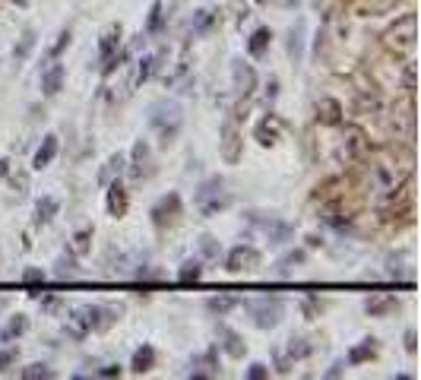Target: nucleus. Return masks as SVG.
<instances>
[{
    "mask_svg": "<svg viewBox=\"0 0 421 380\" xmlns=\"http://www.w3.org/2000/svg\"><path fill=\"white\" fill-rule=\"evenodd\" d=\"M76 260L73 257H61V260H57V279H76Z\"/></svg>",
    "mask_w": 421,
    "mask_h": 380,
    "instance_id": "43",
    "label": "nucleus"
},
{
    "mask_svg": "<svg viewBox=\"0 0 421 380\" xmlns=\"http://www.w3.org/2000/svg\"><path fill=\"white\" fill-rule=\"evenodd\" d=\"M228 206H231V190H228L225 178L213 174V178L203 181L200 190H197V209H200V215L213 219V215L225 213Z\"/></svg>",
    "mask_w": 421,
    "mask_h": 380,
    "instance_id": "2",
    "label": "nucleus"
},
{
    "mask_svg": "<svg viewBox=\"0 0 421 380\" xmlns=\"http://www.w3.org/2000/svg\"><path fill=\"white\" fill-rule=\"evenodd\" d=\"M231 83H235V96L238 98H250L257 89V70L250 63H244L241 57L231 61Z\"/></svg>",
    "mask_w": 421,
    "mask_h": 380,
    "instance_id": "12",
    "label": "nucleus"
},
{
    "mask_svg": "<svg viewBox=\"0 0 421 380\" xmlns=\"http://www.w3.org/2000/svg\"><path fill=\"white\" fill-rule=\"evenodd\" d=\"M219 346H222V352L231 355V358H244V352H247V342H244L235 330H228V326H219Z\"/></svg>",
    "mask_w": 421,
    "mask_h": 380,
    "instance_id": "22",
    "label": "nucleus"
},
{
    "mask_svg": "<svg viewBox=\"0 0 421 380\" xmlns=\"http://www.w3.org/2000/svg\"><path fill=\"white\" fill-rule=\"evenodd\" d=\"M231 307H238V298H231V295H215V298H209V301H206V311L219 314V317H225Z\"/></svg>",
    "mask_w": 421,
    "mask_h": 380,
    "instance_id": "36",
    "label": "nucleus"
},
{
    "mask_svg": "<svg viewBox=\"0 0 421 380\" xmlns=\"http://www.w3.org/2000/svg\"><path fill=\"white\" fill-rule=\"evenodd\" d=\"M200 279H203V263H200V260H187V263H181L178 282L190 285V282H200Z\"/></svg>",
    "mask_w": 421,
    "mask_h": 380,
    "instance_id": "34",
    "label": "nucleus"
},
{
    "mask_svg": "<svg viewBox=\"0 0 421 380\" xmlns=\"http://www.w3.org/2000/svg\"><path fill=\"white\" fill-rule=\"evenodd\" d=\"M406 352L408 355L418 352V333H415V330H406Z\"/></svg>",
    "mask_w": 421,
    "mask_h": 380,
    "instance_id": "51",
    "label": "nucleus"
},
{
    "mask_svg": "<svg viewBox=\"0 0 421 380\" xmlns=\"http://www.w3.org/2000/svg\"><path fill=\"white\" fill-rule=\"evenodd\" d=\"M279 96V79H270V86H266V102H276Z\"/></svg>",
    "mask_w": 421,
    "mask_h": 380,
    "instance_id": "53",
    "label": "nucleus"
},
{
    "mask_svg": "<svg viewBox=\"0 0 421 380\" xmlns=\"http://www.w3.org/2000/svg\"><path fill=\"white\" fill-rule=\"evenodd\" d=\"M155 367V349L152 346H139L130 358V371L133 374H149Z\"/></svg>",
    "mask_w": 421,
    "mask_h": 380,
    "instance_id": "28",
    "label": "nucleus"
},
{
    "mask_svg": "<svg viewBox=\"0 0 421 380\" xmlns=\"http://www.w3.org/2000/svg\"><path fill=\"white\" fill-rule=\"evenodd\" d=\"M254 320L257 330H276L282 324V314H285V304L279 298H257V301H247L244 304Z\"/></svg>",
    "mask_w": 421,
    "mask_h": 380,
    "instance_id": "4",
    "label": "nucleus"
},
{
    "mask_svg": "<svg viewBox=\"0 0 421 380\" xmlns=\"http://www.w3.org/2000/svg\"><path fill=\"white\" fill-rule=\"evenodd\" d=\"M365 311L371 314V317H390L393 311H399V298L387 295V291H377V295H371L365 301Z\"/></svg>",
    "mask_w": 421,
    "mask_h": 380,
    "instance_id": "18",
    "label": "nucleus"
},
{
    "mask_svg": "<svg viewBox=\"0 0 421 380\" xmlns=\"http://www.w3.org/2000/svg\"><path fill=\"white\" fill-rule=\"evenodd\" d=\"M301 0H279V7H285V10H291V7H298Z\"/></svg>",
    "mask_w": 421,
    "mask_h": 380,
    "instance_id": "57",
    "label": "nucleus"
},
{
    "mask_svg": "<svg viewBox=\"0 0 421 380\" xmlns=\"http://www.w3.org/2000/svg\"><path fill=\"white\" fill-rule=\"evenodd\" d=\"M365 152H367V133L358 124H346L342 137H339V149H336L339 162H358Z\"/></svg>",
    "mask_w": 421,
    "mask_h": 380,
    "instance_id": "9",
    "label": "nucleus"
},
{
    "mask_svg": "<svg viewBox=\"0 0 421 380\" xmlns=\"http://www.w3.org/2000/svg\"><path fill=\"white\" fill-rule=\"evenodd\" d=\"M152 225L155 228H171L174 222H178V215H181V194H165L155 206H152Z\"/></svg>",
    "mask_w": 421,
    "mask_h": 380,
    "instance_id": "11",
    "label": "nucleus"
},
{
    "mask_svg": "<svg viewBox=\"0 0 421 380\" xmlns=\"http://www.w3.org/2000/svg\"><path fill=\"white\" fill-rule=\"evenodd\" d=\"M314 352V346L307 342V339H289V361H301V358H307V355Z\"/></svg>",
    "mask_w": 421,
    "mask_h": 380,
    "instance_id": "39",
    "label": "nucleus"
},
{
    "mask_svg": "<svg viewBox=\"0 0 421 380\" xmlns=\"http://www.w3.org/2000/svg\"><path fill=\"white\" fill-rule=\"evenodd\" d=\"M342 374H346V361H336V365L326 371V377H342Z\"/></svg>",
    "mask_w": 421,
    "mask_h": 380,
    "instance_id": "54",
    "label": "nucleus"
},
{
    "mask_svg": "<svg viewBox=\"0 0 421 380\" xmlns=\"http://www.w3.org/2000/svg\"><path fill=\"white\" fill-rule=\"evenodd\" d=\"M181 124H184V114H181V105L178 102H168V98H162V102H155L149 108V127L159 133L162 146L174 143V137L181 133Z\"/></svg>",
    "mask_w": 421,
    "mask_h": 380,
    "instance_id": "1",
    "label": "nucleus"
},
{
    "mask_svg": "<svg viewBox=\"0 0 421 380\" xmlns=\"http://www.w3.org/2000/svg\"><path fill=\"white\" fill-rule=\"evenodd\" d=\"M70 38H73V32H70V29H61V35H57V42L51 45V51H48L51 61H57V57H61L63 51L70 48Z\"/></svg>",
    "mask_w": 421,
    "mask_h": 380,
    "instance_id": "41",
    "label": "nucleus"
},
{
    "mask_svg": "<svg viewBox=\"0 0 421 380\" xmlns=\"http://www.w3.org/2000/svg\"><path fill=\"white\" fill-rule=\"evenodd\" d=\"M270 42H273L270 26L254 29V35L247 38V54H250V57H263V54H266V48H270Z\"/></svg>",
    "mask_w": 421,
    "mask_h": 380,
    "instance_id": "27",
    "label": "nucleus"
},
{
    "mask_svg": "<svg viewBox=\"0 0 421 380\" xmlns=\"http://www.w3.org/2000/svg\"><path fill=\"white\" fill-rule=\"evenodd\" d=\"M304 20H298L295 26L289 29V57L295 63H301V57H304Z\"/></svg>",
    "mask_w": 421,
    "mask_h": 380,
    "instance_id": "29",
    "label": "nucleus"
},
{
    "mask_svg": "<svg viewBox=\"0 0 421 380\" xmlns=\"http://www.w3.org/2000/svg\"><path fill=\"white\" fill-rule=\"evenodd\" d=\"M320 244H323V241H320L317 235H311V238H307V248H320Z\"/></svg>",
    "mask_w": 421,
    "mask_h": 380,
    "instance_id": "58",
    "label": "nucleus"
},
{
    "mask_svg": "<svg viewBox=\"0 0 421 380\" xmlns=\"http://www.w3.org/2000/svg\"><path fill=\"white\" fill-rule=\"evenodd\" d=\"M45 307H48V311H57V307H61V301H57V298H45Z\"/></svg>",
    "mask_w": 421,
    "mask_h": 380,
    "instance_id": "56",
    "label": "nucleus"
},
{
    "mask_svg": "<svg viewBox=\"0 0 421 380\" xmlns=\"http://www.w3.org/2000/svg\"><path fill=\"white\" fill-rule=\"evenodd\" d=\"M26 330H29V317L16 314V317H10V324L0 330V342H3V346H10V342H13V339H20Z\"/></svg>",
    "mask_w": 421,
    "mask_h": 380,
    "instance_id": "33",
    "label": "nucleus"
},
{
    "mask_svg": "<svg viewBox=\"0 0 421 380\" xmlns=\"http://www.w3.org/2000/svg\"><path fill=\"white\" fill-rule=\"evenodd\" d=\"M155 67H159V54H143L137 61V67H133V79H130V86H139V83H146L152 73H155Z\"/></svg>",
    "mask_w": 421,
    "mask_h": 380,
    "instance_id": "31",
    "label": "nucleus"
},
{
    "mask_svg": "<svg viewBox=\"0 0 421 380\" xmlns=\"http://www.w3.org/2000/svg\"><path fill=\"white\" fill-rule=\"evenodd\" d=\"M63 89V63H48L42 70V92L45 96H57Z\"/></svg>",
    "mask_w": 421,
    "mask_h": 380,
    "instance_id": "24",
    "label": "nucleus"
},
{
    "mask_svg": "<svg viewBox=\"0 0 421 380\" xmlns=\"http://www.w3.org/2000/svg\"><path fill=\"white\" fill-rule=\"evenodd\" d=\"M304 314H307V317H317V314H320V304H317V301H304Z\"/></svg>",
    "mask_w": 421,
    "mask_h": 380,
    "instance_id": "55",
    "label": "nucleus"
},
{
    "mask_svg": "<svg viewBox=\"0 0 421 380\" xmlns=\"http://www.w3.org/2000/svg\"><path fill=\"white\" fill-rule=\"evenodd\" d=\"M215 22H219V13H215L213 7H200L194 16H190V22H187V32L194 35V38H203L206 32H213Z\"/></svg>",
    "mask_w": 421,
    "mask_h": 380,
    "instance_id": "19",
    "label": "nucleus"
},
{
    "mask_svg": "<svg viewBox=\"0 0 421 380\" xmlns=\"http://www.w3.org/2000/svg\"><path fill=\"white\" fill-rule=\"evenodd\" d=\"M412 178H406L402 184H393L390 190H383V200H380V213L383 215H402L412 209Z\"/></svg>",
    "mask_w": 421,
    "mask_h": 380,
    "instance_id": "8",
    "label": "nucleus"
},
{
    "mask_svg": "<svg viewBox=\"0 0 421 380\" xmlns=\"http://www.w3.org/2000/svg\"><path fill=\"white\" fill-rule=\"evenodd\" d=\"M225 270L231 273V276L257 273L260 270V250H257L254 244H238V248H231L225 257Z\"/></svg>",
    "mask_w": 421,
    "mask_h": 380,
    "instance_id": "6",
    "label": "nucleus"
},
{
    "mask_svg": "<svg viewBox=\"0 0 421 380\" xmlns=\"http://www.w3.org/2000/svg\"><path fill=\"white\" fill-rule=\"evenodd\" d=\"M257 3H266V0H257Z\"/></svg>",
    "mask_w": 421,
    "mask_h": 380,
    "instance_id": "60",
    "label": "nucleus"
},
{
    "mask_svg": "<svg viewBox=\"0 0 421 380\" xmlns=\"http://www.w3.org/2000/svg\"><path fill=\"white\" fill-rule=\"evenodd\" d=\"M10 184H13V190H16L20 197L29 194V174H26V172H16L13 178H10Z\"/></svg>",
    "mask_w": 421,
    "mask_h": 380,
    "instance_id": "45",
    "label": "nucleus"
},
{
    "mask_svg": "<svg viewBox=\"0 0 421 380\" xmlns=\"http://www.w3.org/2000/svg\"><path fill=\"white\" fill-rule=\"evenodd\" d=\"M219 155H222L225 165H238L241 155H244V137H241V130H238V124L231 118H228L219 130Z\"/></svg>",
    "mask_w": 421,
    "mask_h": 380,
    "instance_id": "7",
    "label": "nucleus"
},
{
    "mask_svg": "<svg viewBox=\"0 0 421 380\" xmlns=\"http://www.w3.org/2000/svg\"><path fill=\"white\" fill-rule=\"evenodd\" d=\"M266 377H270V367L263 365V361H254L247 367V380H266Z\"/></svg>",
    "mask_w": 421,
    "mask_h": 380,
    "instance_id": "47",
    "label": "nucleus"
},
{
    "mask_svg": "<svg viewBox=\"0 0 421 380\" xmlns=\"http://www.w3.org/2000/svg\"><path fill=\"white\" fill-rule=\"evenodd\" d=\"M45 279H48V276H45V270H35V266L22 273V282H26V285H42Z\"/></svg>",
    "mask_w": 421,
    "mask_h": 380,
    "instance_id": "48",
    "label": "nucleus"
},
{
    "mask_svg": "<svg viewBox=\"0 0 421 380\" xmlns=\"http://www.w3.org/2000/svg\"><path fill=\"white\" fill-rule=\"evenodd\" d=\"M402 83H406V89H408V96L415 92V63L408 61L406 67H402Z\"/></svg>",
    "mask_w": 421,
    "mask_h": 380,
    "instance_id": "49",
    "label": "nucleus"
},
{
    "mask_svg": "<svg viewBox=\"0 0 421 380\" xmlns=\"http://www.w3.org/2000/svg\"><path fill=\"white\" fill-rule=\"evenodd\" d=\"M415 29H418V20H415V13H406L399 16V20L393 22V26L383 32V45H387L393 54H406V51L415 48Z\"/></svg>",
    "mask_w": 421,
    "mask_h": 380,
    "instance_id": "3",
    "label": "nucleus"
},
{
    "mask_svg": "<svg viewBox=\"0 0 421 380\" xmlns=\"http://www.w3.org/2000/svg\"><path fill=\"white\" fill-rule=\"evenodd\" d=\"M127 172H130L133 181H143L152 174V149L146 139H137L130 149V165H127Z\"/></svg>",
    "mask_w": 421,
    "mask_h": 380,
    "instance_id": "14",
    "label": "nucleus"
},
{
    "mask_svg": "<svg viewBox=\"0 0 421 380\" xmlns=\"http://www.w3.org/2000/svg\"><path fill=\"white\" fill-rule=\"evenodd\" d=\"M57 149H61V139H57L54 133H48V137L42 139V146L35 149V155H32V168H35V172H42V168H48L51 162H54Z\"/></svg>",
    "mask_w": 421,
    "mask_h": 380,
    "instance_id": "21",
    "label": "nucleus"
},
{
    "mask_svg": "<svg viewBox=\"0 0 421 380\" xmlns=\"http://www.w3.org/2000/svg\"><path fill=\"white\" fill-rule=\"evenodd\" d=\"M92 250V228H79L73 235V244H70V254L73 257H86Z\"/></svg>",
    "mask_w": 421,
    "mask_h": 380,
    "instance_id": "35",
    "label": "nucleus"
},
{
    "mask_svg": "<svg viewBox=\"0 0 421 380\" xmlns=\"http://www.w3.org/2000/svg\"><path fill=\"white\" fill-rule=\"evenodd\" d=\"M121 35H124V29H121V22H111V26L102 29V35H98V61H102V73H114V67H118L121 61Z\"/></svg>",
    "mask_w": 421,
    "mask_h": 380,
    "instance_id": "5",
    "label": "nucleus"
},
{
    "mask_svg": "<svg viewBox=\"0 0 421 380\" xmlns=\"http://www.w3.org/2000/svg\"><path fill=\"white\" fill-rule=\"evenodd\" d=\"M279 133H282V118H279V114H273V111L254 127V139L260 146H273L279 139Z\"/></svg>",
    "mask_w": 421,
    "mask_h": 380,
    "instance_id": "17",
    "label": "nucleus"
},
{
    "mask_svg": "<svg viewBox=\"0 0 421 380\" xmlns=\"http://www.w3.org/2000/svg\"><path fill=\"white\" fill-rule=\"evenodd\" d=\"M67 336H73V339H83V336H89L92 333V326H89V304H83V307H73V311L67 314Z\"/></svg>",
    "mask_w": 421,
    "mask_h": 380,
    "instance_id": "20",
    "label": "nucleus"
},
{
    "mask_svg": "<svg viewBox=\"0 0 421 380\" xmlns=\"http://www.w3.org/2000/svg\"><path fill=\"white\" fill-rule=\"evenodd\" d=\"M162 20H165V13H162V0H152V7H149V20H146V35L162 32Z\"/></svg>",
    "mask_w": 421,
    "mask_h": 380,
    "instance_id": "38",
    "label": "nucleus"
},
{
    "mask_svg": "<svg viewBox=\"0 0 421 380\" xmlns=\"http://www.w3.org/2000/svg\"><path fill=\"white\" fill-rule=\"evenodd\" d=\"M121 314H124V307H118V304H89L92 333H108L121 320Z\"/></svg>",
    "mask_w": 421,
    "mask_h": 380,
    "instance_id": "13",
    "label": "nucleus"
},
{
    "mask_svg": "<svg viewBox=\"0 0 421 380\" xmlns=\"http://www.w3.org/2000/svg\"><path fill=\"white\" fill-rule=\"evenodd\" d=\"M396 3H399V0H367L365 13H390Z\"/></svg>",
    "mask_w": 421,
    "mask_h": 380,
    "instance_id": "44",
    "label": "nucleus"
},
{
    "mask_svg": "<svg viewBox=\"0 0 421 380\" xmlns=\"http://www.w3.org/2000/svg\"><path fill=\"white\" fill-rule=\"evenodd\" d=\"M317 121L323 127H339L342 124V105L336 98H320L317 102Z\"/></svg>",
    "mask_w": 421,
    "mask_h": 380,
    "instance_id": "23",
    "label": "nucleus"
},
{
    "mask_svg": "<svg viewBox=\"0 0 421 380\" xmlns=\"http://www.w3.org/2000/svg\"><path fill=\"white\" fill-rule=\"evenodd\" d=\"M304 260H307V254H304V250H289L285 257H279V263H276V276L289 279L291 273L298 270V266H304Z\"/></svg>",
    "mask_w": 421,
    "mask_h": 380,
    "instance_id": "30",
    "label": "nucleus"
},
{
    "mask_svg": "<svg viewBox=\"0 0 421 380\" xmlns=\"http://www.w3.org/2000/svg\"><path fill=\"white\" fill-rule=\"evenodd\" d=\"M190 377L194 380H206V377H219V346H209L203 355H197L190 361Z\"/></svg>",
    "mask_w": 421,
    "mask_h": 380,
    "instance_id": "16",
    "label": "nucleus"
},
{
    "mask_svg": "<svg viewBox=\"0 0 421 380\" xmlns=\"http://www.w3.org/2000/svg\"><path fill=\"white\" fill-rule=\"evenodd\" d=\"M250 225H257L266 235V241L270 244H285L291 235H295V228L289 225V222L276 219V215H260V213H250Z\"/></svg>",
    "mask_w": 421,
    "mask_h": 380,
    "instance_id": "10",
    "label": "nucleus"
},
{
    "mask_svg": "<svg viewBox=\"0 0 421 380\" xmlns=\"http://www.w3.org/2000/svg\"><path fill=\"white\" fill-rule=\"evenodd\" d=\"M7 172H10V162H7V159H0V178H3Z\"/></svg>",
    "mask_w": 421,
    "mask_h": 380,
    "instance_id": "59",
    "label": "nucleus"
},
{
    "mask_svg": "<svg viewBox=\"0 0 421 380\" xmlns=\"http://www.w3.org/2000/svg\"><path fill=\"white\" fill-rule=\"evenodd\" d=\"M20 377H22V380H51V377H54V371H51L48 365H42V361H35V365L22 367Z\"/></svg>",
    "mask_w": 421,
    "mask_h": 380,
    "instance_id": "40",
    "label": "nucleus"
},
{
    "mask_svg": "<svg viewBox=\"0 0 421 380\" xmlns=\"http://www.w3.org/2000/svg\"><path fill=\"white\" fill-rule=\"evenodd\" d=\"M108 190H105V209H108V215H114V219H121V215H127V206H130V197H127V187L121 184V178L108 181Z\"/></svg>",
    "mask_w": 421,
    "mask_h": 380,
    "instance_id": "15",
    "label": "nucleus"
},
{
    "mask_svg": "<svg viewBox=\"0 0 421 380\" xmlns=\"http://www.w3.org/2000/svg\"><path fill=\"white\" fill-rule=\"evenodd\" d=\"M98 377H121V365H105V367H98Z\"/></svg>",
    "mask_w": 421,
    "mask_h": 380,
    "instance_id": "52",
    "label": "nucleus"
},
{
    "mask_svg": "<svg viewBox=\"0 0 421 380\" xmlns=\"http://www.w3.org/2000/svg\"><path fill=\"white\" fill-rule=\"evenodd\" d=\"M57 209H61L57 197H42V200L35 203V225H48V222L57 215Z\"/></svg>",
    "mask_w": 421,
    "mask_h": 380,
    "instance_id": "32",
    "label": "nucleus"
},
{
    "mask_svg": "<svg viewBox=\"0 0 421 380\" xmlns=\"http://www.w3.org/2000/svg\"><path fill=\"white\" fill-rule=\"evenodd\" d=\"M10 365H16V349H3V352H0V374L7 371Z\"/></svg>",
    "mask_w": 421,
    "mask_h": 380,
    "instance_id": "50",
    "label": "nucleus"
},
{
    "mask_svg": "<svg viewBox=\"0 0 421 380\" xmlns=\"http://www.w3.org/2000/svg\"><path fill=\"white\" fill-rule=\"evenodd\" d=\"M200 250H203V257H219V241H215L213 235H203L200 238Z\"/></svg>",
    "mask_w": 421,
    "mask_h": 380,
    "instance_id": "46",
    "label": "nucleus"
},
{
    "mask_svg": "<svg viewBox=\"0 0 421 380\" xmlns=\"http://www.w3.org/2000/svg\"><path fill=\"white\" fill-rule=\"evenodd\" d=\"M127 168V155L124 152H114V155H108V162L102 165V172H98V184H108V181L121 178Z\"/></svg>",
    "mask_w": 421,
    "mask_h": 380,
    "instance_id": "26",
    "label": "nucleus"
},
{
    "mask_svg": "<svg viewBox=\"0 0 421 380\" xmlns=\"http://www.w3.org/2000/svg\"><path fill=\"white\" fill-rule=\"evenodd\" d=\"M32 48H35V32H32V29H26V32H22V42L13 48L16 61H26V57H29V51H32Z\"/></svg>",
    "mask_w": 421,
    "mask_h": 380,
    "instance_id": "42",
    "label": "nucleus"
},
{
    "mask_svg": "<svg viewBox=\"0 0 421 380\" xmlns=\"http://www.w3.org/2000/svg\"><path fill=\"white\" fill-rule=\"evenodd\" d=\"M320 219L326 222V225H332V228H346L349 225V213H342L339 206H323V213H320Z\"/></svg>",
    "mask_w": 421,
    "mask_h": 380,
    "instance_id": "37",
    "label": "nucleus"
},
{
    "mask_svg": "<svg viewBox=\"0 0 421 380\" xmlns=\"http://www.w3.org/2000/svg\"><path fill=\"white\" fill-rule=\"evenodd\" d=\"M380 346H377V339H361L358 346H352V352H349L346 365H365V361L377 358Z\"/></svg>",
    "mask_w": 421,
    "mask_h": 380,
    "instance_id": "25",
    "label": "nucleus"
}]
</instances>
